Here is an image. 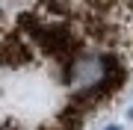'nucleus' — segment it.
<instances>
[{"label": "nucleus", "instance_id": "nucleus-1", "mask_svg": "<svg viewBox=\"0 0 133 130\" xmlns=\"http://www.w3.org/2000/svg\"><path fill=\"white\" fill-rule=\"evenodd\" d=\"M104 130H121V127H118V124H109V127H104Z\"/></svg>", "mask_w": 133, "mask_h": 130}, {"label": "nucleus", "instance_id": "nucleus-2", "mask_svg": "<svg viewBox=\"0 0 133 130\" xmlns=\"http://www.w3.org/2000/svg\"><path fill=\"white\" fill-rule=\"evenodd\" d=\"M127 118H133V106H130V110H127Z\"/></svg>", "mask_w": 133, "mask_h": 130}]
</instances>
